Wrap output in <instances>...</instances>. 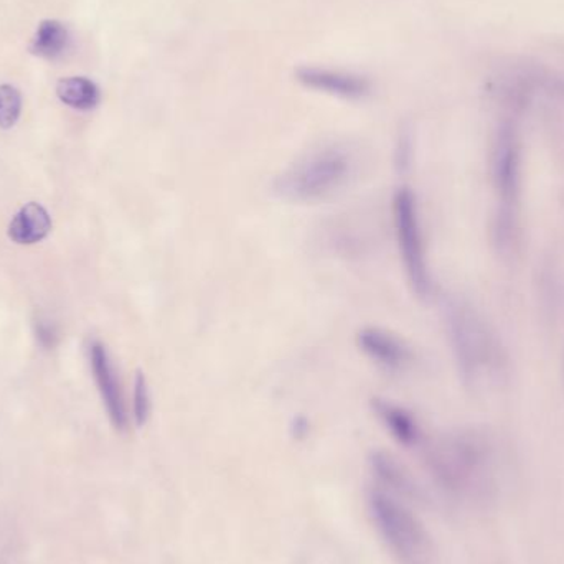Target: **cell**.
Instances as JSON below:
<instances>
[{
  "label": "cell",
  "mask_w": 564,
  "mask_h": 564,
  "mask_svg": "<svg viewBox=\"0 0 564 564\" xmlns=\"http://www.w3.org/2000/svg\"><path fill=\"white\" fill-rule=\"evenodd\" d=\"M427 469L434 482L459 502L484 503L496 500L499 470L492 441L477 431H454L437 437L426 453Z\"/></svg>",
  "instance_id": "1"
},
{
  "label": "cell",
  "mask_w": 564,
  "mask_h": 564,
  "mask_svg": "<svg viewBox=\"0 0 564 564\" xmlns=\"http://www.w3.org/2000/svg\"><path fill=\"white\" fill-rule=\"evenodd\" d=\"M355 158L340 144H327L289 165L274 181L273 191L289 204H318L334 197L355 174Z\"/></svg>",
  "instance_id": "2"
},
{
  "label": "cell",
  "mask_w": 564,
  "mask_h": 564,
  "mask_svg": "<svg viewBox=\"0 0 564 564\" xmlns=\"http://www.w3.org/2000/svg\"><path fill=\"white\" fill-rule=\"evenodd\" d=\"M447 338L460 377L470 387L497 373L502 361L500 345L482 315L463 299H451L444 307Z\"/></svg>",
  "instance_id": "3"
},
{
  "label": "cell",
  "mask_w": 564,
  "mask_h": 564,
  "mask_svg": "<svg viewBox=\"0 0 564 564\" xmlns=\"http://www.w3.org/2000/svg\"><path fill=\"white\" fill-rule=\"evenodd\" d=\"M368 512L378 535L400 564H436V546L426 527L393 494L373 486L368 490Z\"/></svg>",
  "instance_id": "4"
},
{
  "label": "cell",
  "mask_w": 564,
  "mask_h": 564,
  "mask_svg": "<svg viewBox=\"0 0 564 564\" xmlns=\"http://www.w3.org/2000/svg\"><path fill=\"white\" fill-rule=\"evenodd\" d=\"M490 172L497 198L494 231L497 245L507 250L512 247L522 198V141L513 122H502L494 135Z\"/></svg>",
  "instance_id": "5"
},
{
  "label": "cell",
  "mask_w": 564,
  "mask_h": 564,
  "mask_svg": "<svg viewBox=\"0 0 564 564\" xmlns=\"http://www.w3.org/2000/svg\"><path fill=\"white\" fill-rule=\"evenodd\" d=\"M391 212H393L398 253H400L406 280L417 297H431L434 289L433 274L427 261L420 204L413 188L400 187L394 192Z\"/></svg>",
  "instance_id": "6"
},
{
  "label": "cell",
  "mask_w": 564,
  "mask_h": 564,
  "mask_svg": "<svg viewBox=\"0 0 564 564\" xmlns=\"http://www.w3.org/2000/svg\"><path fill=\"white\" fill-rule=\"evenodd\" d=\"M357 347L371 364L391 375L404 373L414 364V351L403 338L387 328L367 327L357 332Z\"/></svg>",
  "instance_id": "7"
},
{
  "label": "cell",
  "mask_w": 564,
  "mask_h": 564,
  "mask_svg": "<svg viewBox=\"0 0 564 564\" xmlns=\"http://www.w3.org/2000/svg\"><path fill=\"white\" fill-rule=\"evenodd\" d=\"M89 365H91L93 378H95L109 421L115 430L126 431L129 424V414L124 394H122L121 383H119L111 357L101 341H93L89 345Z\"/></svg>",
  "instance_id": "8"
},
{
  "label": "cell",
  "mask_w": 564,
  "mask_h": 564,
  "mask_svg": "<svg viewBox=\"0 0 564 564\" xmlns=\"http://www.w3.org/2000/svg\"><path fill=\"white\" fill-rule=\"evenodd\" d=\"M295 79L304 88L347 99V101H361L371 95V82L367 76L344 72V69L301 66L295 72Z\"/></svg>",
  "instance_id": "9"
},
{
  "label": "cell",
  "mask_w": 564,
  "mask_h": 564,
  "mask_svg": "<svg viewBox=\"0 0 564 564\" xmlns=\"http://www.w3.org/2000/svg\"><path fill=\"white\" fill-rule=\"evenodd\" d=\"M370 404L375 416L397 443L404 447L417 446L421 443L423 431L410 410L388 398H373Z\"/></svg>",
  "instance_id": "10"
},
{
  "label": "cell",
  "mask_w": 564,
  "mask_h": 564,
  "mask_svg": "<svg viewBox=\"0 0 564 564\" xmlns=\"http://www.w3.org/2000/svg\"><path fill=\"white\" fill-rule=\"evenodd\" d=\"M52 227V217L46 208L36 202H29L13 215L7 235L13 243L32 247L45 240Z\"/></svg>",
  "instance_id": "11"
},
{
  "label": "cell",
  "mask_w": 564,
  "mask_h": 564,
  "mask_svg": "<svg viewBox=\"0 0 564 564\" xmlns=\"http://www.w3.org/2000/svg\"><path fill=\"white\" fill-rule=\"evenodd\" d=\"M368 464L373 474L375 486L400 497V499L401 497L417 496V487L413 477L391 454L384 453V451H375Z\"/></svg>",
  "instance_id": "12"
},
{
  "label": "cell",
  "mask_w": 564,
  "mask_h": 564,
  "mask_svg": "<svg viewBox=\"0 0 564 564\" xmlns=\"http://www.w3.org/2000/svg\"><path fill=\"white\" fill-rule=\"evenodd\" d=\"M56 96L63 105L78 111H91L101 101L99 86L85 76H69L59 79L56 85Z\"/></svg>",
  "instance_id": "13"
},
{
  "label": "cell",
  "mask_w": 564,
  "mask_h": 564,
  "mask_svg": "<svg viewBox=\"0 0 564 564\" xmlns=\"http://www.w3.org/2000/svg\"><path fill=\"white\" fill-rule=\"evenodd\" d=\"M68 29L58 20H43L33 36L30 52L40 58L55 59L68 48Z\"/></svg>",
  "instance_id": "14"
},
{
  "label": "cell",
  "mask_w": 564,
  "mask_h": 564,
  "mask_svg": "<svg viewBox=\"0 0 564 564\" xmlns=\"http://www.w3.org/2000/svg\"><path fill=\"white\" fill-rule=\"evenodd\" d=\"M152 413L151 387L148 377L141 370L135 373L132 391V417L139 427L145 426Z\"/></svg>",
  "instance_id": "15"
},
{
  "label": "cell",
  "mask_w": 564,
  "mask_h": 564,
  "mask_svg": "<svg viewBox=\"0 0 564 564\" xmlns=\"http://www.w3.org/2000/svg\"><path fill=\"white\" fill-rule=\"evenodd\" d=\"M22 115V95L12 85H0V129H12Z\"/></svg>",
  "instance_id": "16"
},
{
  "label": "cell",
  "mask_w": 564,
  "mask_h": 564,
  "mask_svg": "<svg viewBox=\"0 0 564 564\" xmlns=\"http://www.w3.org/2000/svg\"><path fill=\"white\" fill-rule=\"evenodd\" d=\"M36 340L43 348L55 347L56 340H58V332H56L55 325L46 321H40L36 324Z\"/></svg>",
  "instance_id": "17"
}]
</instances>
